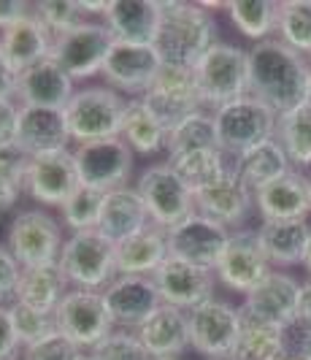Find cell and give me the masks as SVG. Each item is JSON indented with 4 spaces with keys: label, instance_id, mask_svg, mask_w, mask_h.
<instances>
[{
    "label": "cell",
    "instance_id": "cell-42",
    "mask_svg": "<svg viewBox=\"0 0 311 360\" xmlns=\"http://www.w3.org/2000/svg\"><path fill=\"white\" fill-rule=\"evenodd\" d=\"M8 311H11V323H14V330H17L19 342H22V349L30 347V344L41 342V339H46V336H52L57 330L55 314L38 311L33 307H25L19 301H14L8 307Z\"/></svg>",
    "mask_w": 311,
    "mask_h": 360
},
{
    "label": "cell",
    "instance_id": "cell-39",
    "mask_svg": "<svg viewBox=\"0 0 311 360\" xmlns=\"http://www.w3.org/2000/svg\"><path fill=\"white\" fill-rule=\"evenodd\" d=\"M279 41L293 46L295 52L311 57V0H287L279 3Z\"/></svg>",
    "mask_w": 311,
    "mask_h": 360
},
{
    "label": "cell",
    "instance_id": "cell-35",
    "mask_svg": "<svg viewBox=\"0 0 311 360\" xmlns=\"http://www.w3.org/2000/svg\"><path fill=\"white\" fill-rule=\"evenodd\" d=\"M276 141L287 152L295 168L311 165V101L279 117L276 122Z\"/></svg>",
    "mask_w": 311,
    "mask_h": 360
},
{
    "label": "cell",
    "instance_id": "cell-14",
    "mask_svg": "<svg viewBox=\"0 0 311 360\" xmlns=\"http://www.w3.org/2000/svg\"><path fill=\"white\" fill-rule=\"evenodd\" d=\"M165 233H168V255L171 257H179L192 266L214 271L233 231L220 225L217 219H209L195 212Z\"/></svg>",
    "mask_w": 311,
    "mask_h": 360
},
{
    "label": "cell",
    "instance_id": "cell-10",
    "mask_svg": "<svg viewBox=\"0 0 311 360\" xmlns=\"http://www.w3.org/2000/svg\"><path fill=\"white\" fill-rule=\"evenodd\" d=\"M190 320V347L209 360H227L236 355L241 333V309L227 301L209 298L187 311Z\"/></svg>",
    "mask_w": 311,
    "mask_h": 360
},
{
    "label": "cell",
    "instance_id": "cell-53",
    "mask_svg": "<svg viewBox=\"0 0 311 360\" xmlns=\"http://www.w3.org/2000/svg\"><path fill=\"white\" fill-rule=\"evenodd\" d=\"M303 266H306V271L311 274V241H309V250H306V257H303Z\"/></svg>",
    "mask_w": 311,
    "mask_h": 360
},
{
    "label": "cell",
    "instance_id": "cell-37",
    "mask_svg": "<svg viewBox=\"0 0 311 360\" xmlns=\"http://www.w3.org/2000/svg\"><path fill=\"white\" fill-rule=\"evenodd\" d=\"M227 14L246 38L268 41L279 27V3L274 0H233L227 3Z\"/></svg>",
    "mask_w": 311,
    "mask_h": 360
},
{
    "label": "cell",
    "instance_id": "cell-26",
    "mask_svg": "<svg viewBox=\"0 0 311 360\" xmlns=\"http://www.w3.org/2000/svg\"><path fill=\"white\" fill-rule=\"evenodd\" d=\"M135 336L152 358H179L190 347L187 311L171 304H160V309H154L147 323L135 330Z\"/></svg>",
    "mask_w": 311,
    "mask_h": 360
},
{
    "label": "cell",
    "instance_id": "cell-20",
    "mask_svg": "<svg viewBox=\"0 0 311 360\" xmlns=\"http://www.w3.org/2000/svg\"><path fill=\"white\" fill-rule=\"evenodd\" d=\"M52 30L36 14H27L17 25L0 30V63L11 76H19L38 65L41 60H46L52 54Z\"/></svg>",
    "mask_w": 311,
    "mask_h": 360
},
{
    "label": "cell",
    "instance_id": "cell-4",
    "mask_svg": "<svg viewBox=\"0 0 311 360\" xmlns=\"http://www.w3.org/2000/svg\"><path fill=\"white\" fill-rule=\"evenodd\" d=\"M128 111V101L122 92L111 87H81L74 92L65 106V122L71 141L87 144L100 139H117L122 133V120Z\"/></svg>",
    "mask_w": 311,
    "mask_h": 360
},
{
    "label": "cell",
    "instance_id": "cell-17",
    "mask_svg": "<svg viewBox=\"0 0 311 360\" xmlns=\"http://www.w3.org/2000/svg\"><path fill=\"white\" fill-rule=\"evenodd\" d=\"M163 57L157 54L154 46L114 41L100 76L106 79V87L111 90L133 92L141 98L149 90V84L157 79V73L163 71Z\"/></svg>",
    "mask_w": 311,
    "mask_h": 360
},
{
    "label": "cell",
    "instance_id": "cell-40",
    "mask_svg": "<svg viewBox=\"0 0 311 360\" xmlns=\"http://www.w3.org/2000/svg\"><path fill=\"white\" fill-rule=\"evenodd\" d=\"M103 200L106 193L100 190H92V187H79L71 198L60 206V214H62V225L74 233L81 231H98V222H100V212H103Z\"/></svg>",
    "mask_w": 311,
    "mask_h": 360
},
{
    "label": "cell",
    "instance_id": "cell-36",
    "mask_svg": "<svg viewBox=\"0 0 311 360\" xmlns=\"http://www.w3.org/2000/svg\"><path fill=\"white\" fill-rule=\"evenodd\" d=\"M168 165L182 176V181L198 193L203 187H209L211 181H217L230 168L225 162L222 149H195V152H182V155H171Z\"/></svg>",
    "mask_w": 311,
    "mask_h": 360
},
{
    "label": "cell",
    "instance_id": "cell-46",
    "mask_svg": "<svg viewBox=\"0 0 311 360\" xmlns=\"http://www.w3.org/2000/svg\"><path fill=\"white\" fill-rule=\"evenodd\" d=\"M19 276H22L19 260L8 252V247H0V307L6 301H17Z\"/></svg>",
    "mask_w": 311,
    "mask_h": 360
},
{
    "label": "cell",
    "instance_id": "cell-58",
    "mask_svg": "<svg viewBox=\"0 0 311 360\" xmlns=\"http://www.w3.org/2000/svg\"><path fill=\"white\" fill-rule=\"evenodd\" d=\"M309 101H311V87H309Z\"/></svg>",
    "mask_w": 311,
    "mask_h": 360
},
{
    "label": "cell",
    "instance_id": "cell-5",
    "mask_svg": "<svg viewBox=\"0 0 311 360\" xmlns=\"http://www.w3.org/2000/svg\"><path fill=\"white\" fill-rule=\"evenodd\" d=\"M60 269L76 290H103L119 276L114 260V244L98 231L71 233L60 255Z\"/></svg>",
    "mask_w": 311,
    "mask_h": 360
},
{
    "label": "cell",
    "instance_id": "cell-51",
    "mask_svg": "<svg viewBox=\"0 0 311 360\" xmlns=\"http://www.w3.org/2000/svg\"><path fill=\"white\" fill-rule=\"evenodd\" d=\"M0 98H17V76L6 71L3 63H0Z\"/></svg>",
    "mask_w": 311,
    "mask_h": 360
},
{
    "label": "cell",
    "instance_id": "cell-44",
    "mask_svg": "<svg viewBox=\"0 0 311 360\" xmlns=\"http://www.w3.org/2000/svg\"><path fill=\"white\" fill-rule=\"evenodd\" d=\"M33 14L52 30V36H62L84 22V14L79 11L76 0H41L33 6Z\"/></svg>",
    "mask_w": 311,
    "mask_h": 360
},
{
    "label": "cell",
    "instance_id": "cell-47",
    "mask_svg": "<svg viewBox=\"0 0 311 360\" xmlns=\"http://www.w3.org/2000/svg\"><path fill=\"white\" fill-rule=\"evenodd\" d=\"M19 108L17 98H0V146H17Z\"/></svg>",
    "mask_w": 311,
    "mask_h": 360
},
{
    "label": "cell",
    "instance_id": "cell-56",
    "mask_svg": "<svg viewBox=\"0 0 311 360\" xmlns=\"http://www.w3.org/2000/svg\"><path fill=\"white\" fill-rule=\"evenodd\" d=\"M152 360H179V358H152Z\"/></svg>",
    "mask_w": 311,
    "mask_h": 360
},
{
    "label": "cell",
    "instance_id": "cell-15",
    "mask_svg": "<svg viewBox=\"0 0 311 360\" xmlns=\"http://www.w3.org/2000/svg\"><path fill=\"white\" fill-rule=\"evenodd\" d=\"M214 274H217V282L246 298L271 274V263L263 252L257 231H233Z\"/></svg>",
    "mask_w": 311,
    "mask_h": 360
},
{
    "label": "cell",
    "instance_id": "cell-21",
    "mask_svg": "<svg viewBox=\"0 0 311 360\" xmlns=\"http://www.w3.org/2000/svg\"><path fill=\"white\" fill-rule=\"evenodd\" d=\"M255 206V193L238 179L233 165L217 181L195 193V212L209 219H217L225 228L241 225Z\"/></svg>",
    "mask_w": 311,
    "mask_h": 360
},
{
    "label": "cell",
    "instance_id": "cell-8",
    "mask_svg": "<svg viewBox=\"0 0 311 360\" xmlns=\"http://www.w3.org/2000/svg\"><path fill=\"white\" fill-rule=\"evenodd\" d=\"M135 190L147 206L152 225H157L163 231H171L173 225L184 222L190 214H195V193L168 165V160L149 165L138 176Z\"/></svg>",
    "mask_w": 311,
    "mask_h": 360
},
{
    "label": "cell",
    "instance_id": "cell-30",
    "mask_svg": "<svg viewBox=\"0 0 311 360\" xmlns=\"http://www.w3.org/2000/svg\"><path fill=\"white\" fill-rule=\"evenodd\" d=\"M257 238L271 266H295L306 257L311 228L306 219H263Z\"/></svg>",
    "mask_w": 311,
    "mask_h": 360
},
{
    "label": "cell",
    "instance_id": "cell-43",
    "mask_svg": "<svg viewBox=\"0 0 311 360\" xmlns=\"http://www.w3.org/2000/svg\"><path fill=\"white\" fill-rule=\"evenodd\" d=\"M90 355L95 360H152L135 330H111Z\"/></svg>",
    "mask_w": 311,
    "mask_h": 360
},
{
    "label": "cell",
    "instance_id": "cell-19",
    "mask_svg": "<svg viewBox=\"0 0 311 360\" xmlns=\"http://www.w3.org/2000/svg\"><path fill=\"white\" fill-rule=\"evenodd\" d=\"M111 323L122 330H138L154 309H160V292L152 276H117L103 290Z\"/></svg>",
    "mask_w": 311,
    "mask_h": 360
},
{
    "label": "cell",
    "instance_id": "cell-31",
    "mask_svg": "<svg viewBox=\"0 0 311 360\" xmlns=\"http://www.w3.org/2000/svg\"><path fill=\"white\" fill-rule=\"evenodd\" d=\"M233 171L238 174V179L244 181L252 193L263 190L265 184L276 181L279 176L293 171V162L287 158V152L282 149V144L274 139L263 141V144L246 149L244 155H238L233 162Z\"/></svg>",
    "mask_w": 311,
    "mask_h": 360
},
{
    "label": "cell",
    "instance_id": "cell-27",
    "mask_svg": "<svg viewBox=\"0 0 311 360\" xmlns=\"http://www.w3.org/2000/svg\"><path fill=\"white\" fill-rule=\"evenodd\" d=\"M149 225H152V219H149L147 206L135 187H119V190L106 193L98 233L106 236L114 247L122 244L130 236L141 233Z\"/></svg>",
    "mask_w": 311,
    "mask_h": 360
},
{
    "label": "cell",
    "instance_id": "cell-2",
    "mask_svg": "<svg viewBox=\"0 0 311 360\" xmlns=\"http://www.w3.org/2000/svg\"><path fill=\"white\" fill-rule=\"evenodd\" d=\"M217 44V25L201 3H160V27L154 49L165 65L195 68Z\"/></svg>",
    "mask_w": 311,
    "mask_h": 360
},
{
    "label": "cell",
    "instance_id": "cell-28",
    "mask_svg": "<svg viewBox=\"0 0 311 360\" xmlns=\"http://www.w3.org/2000/svg\"><path fill=\"white\" fill-rule=\"evenodd\" d=\"M255 209L263 219H306L311 212L309 176L290 171L255 193Z\"/></svg>",
    "mask_w": 311,
    "mask_h": 360
},
{
    "label": "cell",
    "instance_id": "cell-41",
    "mask_svg": "<svg viewBox=\"0 0 311 360\" xmlns=\"http://www.w3.org/2000/svg\"><path fill=\"white\" fill-rule=\"evenodd\" d=\"M27 160L30 158L17 146H0V212L14 209L19 195L25 193Z\"/></svg>",
    "mask_w": 311,
    "mask_h": 360
},
{
    "label": "cell",
    "instance_id": "cell-32",
    "mask_svg": "<svg viewBox=\"0 0 311 360\" xmlns=\"http://www.w3.org/2000/svg\"><path fill=\"white\" fill-rule=\"evenodd\" d=\"M68 279L60 269V263L52 266H36V269H22L17 288V301L25 307H33L38 311L55 314L60 301L68 292Z\"/></svg>",
    "mask_w": 311,
    "mask_h": 360
},
{
    "label": "cell",
    "instance_id": "cell-22",
    "mask_svg": "<svg viewBox=\"0 0 311 360\" xmlns=\"http://www.w3.org/2000/svg\"><path fill=\"white\" fill-rule=\"evenodd\" d=\"M298 301H300V282L290 274L271 271L260 285H257L246 298H244V311L255 314L260 320L279 325V328H293L298 325Z\"/></svg>",
    "mask_w": 311,
    "mask_h": 360
},
{
    "label": "cell",
    "instance_id": "cell-34",
    "mask_svg": "<svg viewBox=\"0 0 311 360\" xmlns=\"http://www.w3.org/2000/svg\"><path fill=\"white\" fill-rule=\"evenodd\" d=\"M119 139L133 149V155H157L165 149L168 130L160 125V120L149 111L141 98H128Z\"/></svg>",
    "mask_w": 311,
    "mask_h": 360
},
{
    "label": "cell",
    "instance_id": "cell-38",
    "mask_svg": "<svg viewBox=\"0 0 311 360\" xmlns=\"http://www.w3.org/2000/svg\"><path fill=\"white\" fill-rule=\"evenodd\" d=\"M195 149H220L211 111H198L179 122L173 130H168V141H165L168 158L182 155V152H195Z\"/></svg>",
    "mask_w": 311,
    "mask_h": 360
},
{
    "label": "cell",
    "instance_id": "cell-18",
    "mask_svg": "<svg viewBox=\"0 0 311 360\" xmlns=\"http://www.w3.org/2000/svg\"><path fill=\"white\" fill-rule=\"evenodd\" d=\"M152 279H154V288L160 292L163 304L190 311L203 301L214 298L217 274L168 255V260L157 269V274Z\"/></svg>",
    "mask_w": 311,
    "mask_h": 360
},
{
    "label": "cell",
    "instance_id": "cell-29",
    "mask_svg": "<svg viewBox=\"0 0 311 360\" xmlns=\"http://www.w3.org/2000/svg\"><path fill=\"white\" fill-rule=\"evenodd\" d=\"M114 260L119 276H154L168 260V233L157 225H149L141 233L117 244Z\"/></svg>",
    "mask_w": 311,
    "mask_h": 360
},
{
    "label": "cell",
    "instance_id": "cell-33",
    "mask_svg": "<svg viewBox=\"0 0 311 360\" xmlns=\"http://www.w3.org/2000/svg\"><path fill=\"white\" fill-rule=\"evenodd\" d=\"M241 309V307H238ZM236 360H284L287 358V342L284 328L260 320L255 314L241 309V333L236 344Z\"/></svg>",
    "mask_w": 311,
    "mask_h": 360
},
{
    "label": "cell",
    "instance_id": "cell-6",
    "mask_svg": "<svg viewBox=\"0 0 311 360\" xmlns=\"http://www.w3.org/2000/svg\"><path fill=\"white\" fill-rule=\"evenodd\" d=\"M276 122H279V117L265 103L255 101L252 95H244V98L214 111L217 144L225 155L238 158L246 149L274 139Z\"/></svg>",
    "mask_w": 311,
    "mask_h": 360
},
{
    "label": "cell",
    "instance_id": "cell-7",
    "mask_svg": "<svg viewBox=\"0 0 311 360\" xmlns=\"http://www.w3.org/2000/svg\"><path fill=\"white\" fill-rule=\"evenodd\" d=\"M6 244H8V252L17 257L22 269L60 263V255L65 247L60 222L44 209L19 212L8 225Z\"/></svg>",
    "mask_w": 311,
    "mask_h": 360
},
{
    "label": "cell",
    "instance_id": "cell-12",
    "mask_svg": "<svg viewBox=\"0 0 311 360\" xmlns=\"http://www.w3.org/2000/svg\"><path fill=\"white\" fill-rule=\"evenodd\" d=\"M55 323L79 349H95L114 330L106 298L98 290H68L55 311Z\"/></svg>",
    "mask_w": 311,
    "mask_h": 360
},
{
    "label": "cell",
    "instance_id": "cell-24",
    "mask_svg": "<svg viewBox=\"0 0 311 360\" xmlns=\"http://www.w3.org/2000/svg\"><path fill=\"white\" fill-rule=\"evenodd\" d=\"M74 79L57 65L52 57L41 60L38 65L27 68L17 76V101L19 106L57 108L65 111V106L74 98Z\"/></svg>",
    "mask_w": 311,
    "mask_h": 360
},
{
    "label": "cell",
    "instance_id": "cell-11",
    "mask_svg": "<svg viewBox=\"0 0 311 360\" xmlns=\"http://www.w3.org/2000/svg\"><path fill=\"white\" fill-rule=\"evenodd\" d=\"M141 101L160 120L165 130H173L187 117L206 111L201 90H198V79H195V68H179V65H163V71L149 84Z\"/></svg>",
    "mask_w": 311,
    "mask_h": 360
},
{
    "label": "cell",
    "instance_id": "cell-25",
    "mask_svg": "<svg viewBox=\"0 0 311 360\" xmlns=\"http://www.w3.org/2000/svg\"><path fill=\"white\" fill-rule=\"evenodd\" d=\"M103 22L114 41L154 46L160 27V3L154 0H114L109 3Z\"/></svg>",
    "mask_w": 311,
    "mask_h": 360
},
{
    "label": "cell",
    "instance_id": "cell-55",
    "mask_svg": "<svg viewBox=\"0 0 311 360\" xmlns=\"http://www.w3.org/2000/svg\"><path fill=\"white\" fill-rule=\"evenodd\" d=\"M284 360H300V358H298V355H295V358H293V355H287Z\"/></svg>",
    "mask_w": 311,
    "mask_h": 360
},
{
    "label": "cell",
    "instance_id": "cell-1",
    "mask_svg": "<svg viewBox=\"0 0 311 360\" xmlns=\"http://www.w3.org/2000/svg\"><path fill=\"white\" fill-rule=\"evenodd\" d=\"M249 95L265 103L276 117L309 101V57L279 38L260 41L249 49Z\"/></svg>",
    "mask_w": 311,
    "mask_h": 360
},
{
    "label": "cell",
    "instance_id": "cell-16",
    "mask_svg": "<svg viewBox=\"0 0 311 360\" xmlns=\"http://www.w3.org/2000/svg\"><path fill=\"white\" fill-rule=\"evenodd\" d=\"M81 187L74 162V149L36 155L27 160L25 193L41 206H62Z\"/></svg>",
    "mask_w": 311,
    "mask_h": 360
},
{
    "label": "cell",
    "instance_id": "cell-50",
    "mask_svg": "<svg viewBox=\"0 0 311 360\" xmlns=\"http://www.w3.org/2000/svg\"><path fill=\"white\" fill-rule=\"evenodd\" d=\"M298 325L311 333V279L300 285V301H298Z\"/></svg>",
    "mask_w": 311,
    "mask_h": 360
},
{
    "label": "cell",
    "instance_id": "cell-48",
    "mask_svg": "<svg viewBox=\"0 0 311 360\" xmlns=\"http://www.w3.org/2000/svg\"><path fill=\"white\" fill-rule=\"evenodd\" d=\"M22 349L14 323H11V311L8 307H0V360H14Z\"/></svg>",
    "mask_w": 311,
    "mask_h": 360
},
{
    "label": "cell",
    "instance_id": "cell-3",
    "mask_svg": "<svg viewBox=\"0 0 311 360\" xmlns=\"http://www.w3.org/2000/svg\"><path fill=\"white\" fill-rule=\"evenodd\" d=\"M195 79L203 108L214 114L217 108L249 95V54L217 41L195 65Z\"/></svg>",
    "mask_w": 311,
    "mask_h": 360
},
{
    "label": "cell",
    "instance_id": "cell-13",
    "mask_svg": "<svg viewBox=\"0 0 311 360\" xmlns=\"http://www.w3.org/2000/svg\"><path fill=\"white\" fill-rule=\"evenodd\" d=\"M74 162L79 171V181L84 187L111 193V190L128 187V179L133 174V149L119 136L87 141V144L74 146Z\"/></svg>",
    "mask_w": 311,
    "mask_h": 360
},
{
    "label": "cell",
    "instance_id": "cell-49",
    "mask_svg": "<svg viewBox=\"0 0 311 360\" xmlns=\"http://www.w3.org/2000/svg\"><path fill=\"white\" fill-rule=\"evenodd\" d=\"M27 14H33V6L25 0H0V30L17 25L19 19H25Z\"/></svg>",
    "mask_w": 311,
    "mask_h": 360
},
{
    "label": "cell",
    "instance_id": "cell-45",
    "mask_svg": "<svg viewBox=\"0 0 311 360\" xmlns=\"http://www.w3.org/2000/svg\"><path fill=\"white\" fill-rule=\"evenodd\" d=\"M79 355H81V349L60 330L22 349V360H76Z\"/></svg>",
    "mask_w": 311,
    "mask_h": 360
},
{
    "label": "cell",
    "instance_id": "cell-54",
    "mask_svg": "<svg viewBox=\"0 0 311 360\" xmlns=\"http://www.w3.org/2000/svg\"><path fill=\"white\" fill-rule=\"evenodd\" d=\"M76 360H95V358H92L90 352H81V355H79V358H76Z\"/></svg>",
    "mask_w": 311,
    "mask_h": 360
},
{
    "label": "cell",
    "instance_id": "cell-9",
    "mask_svg": "<svg viewBox=\"0 0 311 360\" xmlns=\"http://www.w3.org/2000/svg\"><path fill=\"white\" fill-rule=\"evenodd\" d=\"M111 46H114V36L109 33L106 22L84 19L74 30L55 36L49 57L74 82H84V79H92L95 73L103 71V63L109 57Z\"/></svg>",
    "mask_w": 311,
    "mask_h": 360
},
{
    "label": "cell",
    "instance_id": "cell-60",
    "mask_svg": "<svg viewBox=\"0 0 311 360\" xmlns=\"http://www.w3.org/2000/svg\"><path fill=\"white\" fill-rule=\"evenodd\" d=\"M227 360H236V358H227Z\"/></svg>",
    "mask_w": 311,
    "mask_h": 360
},
{
    "label": "cell",
    "instance_id": "cell-59",
    "mask_svg": "<svg viewBox=\"0 0 311 360\" xmlns=\"http://www.w3.org/2000/svg\"><path fill=\"white\" fill-rule=\"evenodd\" d=\"M309 65H311V57H309Z\"/></svg>",
    "mask_w": 311,
    "mask_h": 360
},
{
    "label": "cell",
    "instance_id": "cell-23",
    "mask_svg": "<svg viewBox=\"0 0 311 360\" xmlns=\"http://www.w3.org/2000/svg\"><path fill=\"white\" fill-rule=\"evenodd\" d=\"M71 144V133L65 122V111L57 108H38L22 106L19 108V130H17V149L27 158L62 152Z\"/></svg>",
    "mask_w": 311,
    "mask_h": 360
},
{
    "label": "cell",
    "instance_id": "cell-57",
    "mask_svg": "<svg viewBox=\"0 0 311 360\" xmlns=\"http://www.w3.org/2000/svg\"><path fill=\"white\" fill-rule=\"evenodd\" d=\"M309 195H311V176H309Z\"/></svg>",
    "mask_w": 311,
    "mask_h": 360
},
{
    "label": "cell",
    "instance_id": "cell-52",
    "mask_svg": "<svg viewBox=\"0 0 311 360\" xmlns=\"http://www.w3.org/2000/svg\"><path fill=\"white\" fill-rule=\"evenodd\" d=\"M298 358L311 360V333H303V339H300V349H298Z\"/></svg>",
    "mask_w": 311,
    "mask_h": 360
}]
</instances>
